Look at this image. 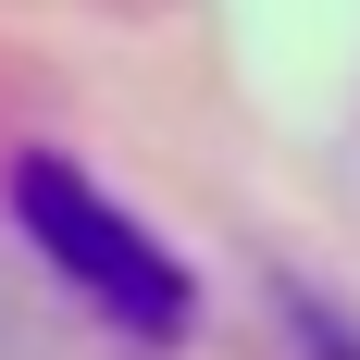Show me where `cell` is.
Wrapping results in <instances>:
<instances>
[{"label":"cell","mask_w":360,"mask_h":360,"mask_svg":"<svg viewBox=\"0 0 360 360\" xmlns=\"http://www.w3.org/2000/svg\"><path fill=\"white\" fill-rule=\"evenodd\" d=\"M311 348H323V360H360V348H348V335H335V323H311Z\"/></svg>","instance_id":"cell-2"},{"label":"cell","mask_w":360,"mask_h":360,"mask_svg":"<svg viewBox=\"0 0 360 360\" xmlns=\"http://www.w3.org/2000/svg\"><path fill=\"white\" fill-rule=\"evenodd\" d=\"M0 199H13V224H25V249L50 261L112 335H137V348H174V335H186V311H199L186 261L162 249V236H149L87 162H63V149H13Z\"/></svg>","instance_id":"cell-1"}]
</instances>
